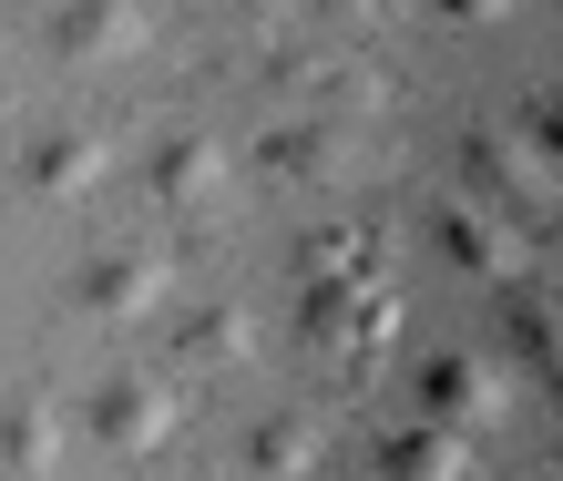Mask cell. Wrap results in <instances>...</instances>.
Returning a JSON list of instances; mask_svg holds the SVG:
<instances>
[{"mask_svg":"<svg viewBox=\"0 0 563 481\" xmlns=\"http://www.w3.org/2000/svg\"><path fill=\"white\" fill-rule=\"evenodd\" d=\"M512 410H522V379L503 369V348H430V359H420V421L503 430Z\"/></svg>","mask_w":563,"mask_h":481,"instance_id":"6da1fadb","label":"cell"},{"mask_svg":"<svg viewBox=\"0 0 563 481\" xmlns=\"http://www.w3.org/2000/svg\"><path fill=\"white\" fill-rule=\"evenodd\" d=\"M73 307L92 317V328H144L154 307H175V256H154V246L92 256V267L73 277Z\"/></svg>","mask_w":563,"mask_h":481,"instance_id":"7a4b0ae2","label":"cell"},{"mask_svg":"<svg viewBox=\"0 0 563 481\" xmlns=\"http://www.w3.org/2000/svg\"><path fill=\"white\" fill-rule=\"evenodd\" d=\"M175 430H185V390L175 379H103V390H92V440H103L113 461H144Z\"/></svg>","mask_w":563,"mask_h":481,"instance_id":"3957f363","label":"cell"},{"mask_svg":"<svg viewBox=\"0 0 563 481\" xmlns=\"http://www.w3.org/2000/svg\"><path fill=\"white\" fill-rule=\"evenodd\" d=\"M400 338V298L369 277V287H308V348L318 359H379Z\"/></svg>","mask_w":563,"mask_h":481,"instance_id":"277c9868","label":"cell"},{"mask_svg":"<svg viewBox=\"0 0 563 481\" xmlns=\"http://www.w3.org/2000/svg\"><path fill=\"white\" fill-rule=\"evenodd\" d=\"M430 236H441V256L461 277H492V287H512L533 267V246L512 236V215H482L472 195H430Z\"/></svg>","mask_w":563,"mask_h":481,"instance_id":"5b68a950","label":"cell"},{"mask_svg":"<svg viewBox=\"0 0 563 481\" xmlns=\"http://www.w3.org/2000/svg\"><path fill=\"white\" fill-rule=\"evenodd\" d=\"M461 175H472V195H492V205H522V215L553 205V154H533L522 134H461Z\"/></svg>","mask_w":563,"mask_h":481,"instance_id":"8992f818","label":"cell"},{"mask_svg":"<svg viewBox=\"0 0 563 481\" xmlns=\"http://www.w3.org/2000/svg\"><path fill=\"white\" fill-rule=\"evenodd\" d=\"M379 481H482V440L451 421H400L379 430Z\"/></svg>","mask_w":563,"mask_h":481,"instance_id":"52a82bcc","label":"cell"},{"mask_svg":"<svg viewBox=\"0 0 563 481\" xmlns=\"http://www.w3.org/2000/svg\"><path fill=\"white\" fill-rule=\"evenodd\" d=\"M144 184H154L164 215H206V205L225 195V144H216V134H164L154 165H144Z\"/></svg>","mask_w":563,"mask_h":481,"instance_id":"ba28073f","label":"cell"},{"mask_svg":"<svg viewBox=\"0 0 563 481\" xmlns=\"http://www.w3.org/2000/svg\"><path fill=\"white\" fill-rule=\"evenodd\" d=\"M103 175H113V144H103V134H82V123L42 134V144H31V165H21V184H31V195H52V205L103 195Z\"/></svg>","mask_w":563,"mask_h":481,"instance_id":"9c48e42d","label":"cell"},{"mask_svg":"<svg viewBox=\"0 0 563 481\" xmlns=\"http://www.w3.org/2000/svg\"><path fill=\"white\" fill-rule=\"evenodd\" d=\"M52 52L62 61H134L144 52V11L134 0H62L52 11Z\"/></svg>","mask_w":563,"mask_h":481,"instance_id":"30bf717a","label":"cell"},{"mask_svg":"<svg viewBox=\"0 0 563 481\" xmlns=\"http://www.w3.org/2000/svg\"><path fill=\"white\" fill-rule=\"evenodd\" d=\"M256 165H267L277 184H328V175L358 165V144L339 134V113H318V123H277V134H256Z\"/></svg>","mask_w":563,"mask_h":481,"instance_id":"8fae6325","label":"cell"},{"mask_svg":"<svg viewBox=\"0 0 563 481\" xmlns=\"http://www.w3.org/2000/svg\"><path fill=\"white\" fill-rule=\"evenodd\" d=\"M164 348H175V369H236V359H256V307L206 298V307H185L164 328Z\"/></svg>","mask_w":563,"mask_h":481,"instance_id":"7c38bea8","label":"cell"},{"mask_svg":"<svg viewBox=\"0 0 563 481\" xmlns=\"http://www.w3.org/2000/svg\"><path fill=\"white\" fill-rule=\"evenodd\" d=\"M62 440H73V430H62L52 400H11V410H0V471H11V481H52Z\"/></svg>","mask_w":563,"mask_h":481,"instance_id":"4fadbf2b","label":"cell"},{"mask_svg":"<svg viewBox=\"0 0 563 481\" xmlns=\"http://www.w3.org/2000/svg\"><path fill=\"white\" fill-rule=\"evenodd\" d=\"M318 461H328V430L308 421V410H277V421L246 430V471L256 481H308Z\"/></svg>","mask_w":563,"mask_h":481,"instance_id":"5bb4252c","label":"cell"},{"mask_svg":"<svg viewBox=\"0 0 563 481\" xmlns=\"http://www.w3.org/2000/svg\"><path fill=\"white\" fill-rule=\"evenodd\" d=\"M379 256H389V246H379L369 226H328V236L297 246L287 267H297V287H369V277H379Z\"/></svg>","mask_w":563,"mask_h":481,"instance_id":"9a60e30c","label":"cell"},{"mask_svg":"<svg viewBox=\"0 0 563 481\" xmlns=\"http://www.w3.org/2000/svg\"><path fill=\"white\" fill-rule=\"evenodd\" d=\"M277 82L297 92V103H318V113L379 103V72H369V61H339V52H297V61H277Z\"/></svg>","mask_w":563,"mask_h":481,"instance_id":"2e32d148","label":"cell"},{"mask_svg":"<svg viewBox=\"0 0 563 481\" xmlns=\"http://www.w3.org/2000/svg\"><path fill=\"white\" fill-rule=\"evenodd\" d=\"M503 348H512V359L522 369H553V348H563V328H553V298H533V287H522V298H503Z\"/></svg>","mask_w":563,"mask_h":481,"instance_id":"e0dca14e","label":"cell"},{"mask_svg":"<svg viewBox=\"0 0 563 481\" xmlns=\"http://www.w3.org/2000/svg\"><path fill=\"white\" fill-rule=\"evenodd\" d=\"M512 134L533 144V154H553V82H533V92H522V113H512Z\"/></svg>","mask_w":563,"mask_h":481,"instance_id":"ac0fdd59","label":"cell"},{"mask_svg":"<svg viewBox=\"0 0 563 481\" xmlns=\"http://www.w3.org/2000/svg\"><path fill=\"white\" fill-rule=\"evenodd\" d=\"M430 11H441V21H461V31H482V21H512L522 0H430Z\"/></svg>","mask_w":563,"mask_h":481,"instance_id":"d6986e66","label":"cell"},{"mask_svg":"<svg viewBox=\"0 0 563 481\" xmlns=\"http://www.w3.org/2000/svg\"><path fill=\"white\" fill-rule=\"evenodd\" d=\"M318 11H328V21H349V11H369V0H318Z\"/></svg>","mask_w":563,"mask_h":481,"instance_id":"ffe728a7","label":"cell"},{"mask_svg":"<svg viewBox=\"0 0 563 481\" xmlns=\"http://www.w3.org/2000/svg\"><path fill=\"white\" fill-rule=\"evenodd\" d=\"M246 11H256V21H277V11H297V0H246Z\"/></svg>","mask_w":563,"mask_h":481,"instance_id":"44dd1931","label":"cell"}]
</instances>
